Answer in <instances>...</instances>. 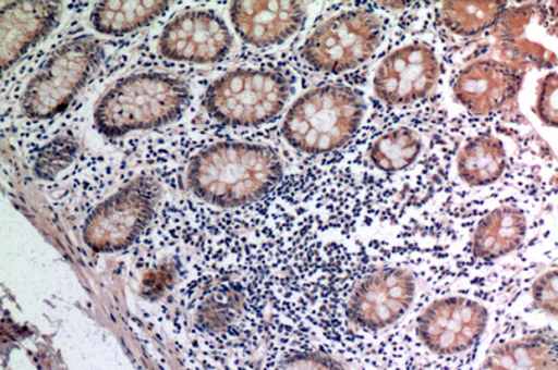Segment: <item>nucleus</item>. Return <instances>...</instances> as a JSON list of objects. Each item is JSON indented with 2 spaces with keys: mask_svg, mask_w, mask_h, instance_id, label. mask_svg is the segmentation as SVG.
<instances>
[{
  "mask_svg": "<svg viewBox=\"0 0 558 370\" xmlns=\"http://www.w3.org/2000/svg\"><path fill=\"white\" fill-rule=\"evenodd\" d=\"M276 152L260 144L223 141L191 159V193L219 208H240L270 193L281 178Z\"/></svg>",
  "mask_w": 558,
  "mask_h": 370,
  "instance_id": "1",
  "label": "nucleus"
},
{
  "mask_svg": "<svg viewBox=\"0 0 558 370\" xmlns=\"http://www.w3.org/2000/svg\"><path fill=\"white\" fill-rule=\"evenodd\" d=\"M190 104L183 81L165 74H140L119 81L96 108L95 122L106 136H123L179 120Z\"/></svg>",
  "mask_w": 558,
  "mask_h": 370,
  "instance_id": "2",
  "label": "nucleus"
},
{
  "mask_svg": "<svg viewBox=\"0 0 558 370\" xmlns=\"http://www.w3.org/2000/svg\"><path fill=\"white\" fill-rule=\"evenodd\" d=\"M363 116V100L353 89L319 86L294 102L283 121L282 135L298 151L330 152L355 136Z\"/></svg>",
  "mask_w": 558,
  "mask_h": 370,
  "instance_id": "3",
  "label": "nucleus"
},
{
  "mask_svg": "<svg viewBox=\"0 0 558 370\" xmlns=\"http://www.w3.org/2000/svg\"><path fill=\"white\" fill-rule=\"evenodd\" d=\"M291 86L270 71L236 70L217 79L205 95V110L229 126H258L287 106Z\"/></svg>",
  "mask_w": 558,
  "mask_h": 370,
  "instance_id": "4",
  "label": "nucleus"
},
{
  "mask_svg": "<svg viewBox=\"0 0 558 370\" xmlns=\"http://www.w3.org/2000/svg\"><path fill=\"white\" fill-rule=\"evenodd\" d=\"M100 40L81 36L61 46L29 82L23 99L31 120H49L63 111L101 63Z\"/></svg>",
  "mask_w": 558,
  "mask_h": 370,
  "instance_id": "5",
  "label": "nucleus"
},
{
  "mask_svg": "<svg viewBox=\"0 0 558 370\" xmlns=\"http://www.w3.org/2000/svg\"><path fill=\"white\" fill-rule=\"evenodd\" d=\"M159 187L140 176L93 210L84 225V240L98 254L129 248L146 230L157 208Z\"/></svg>",
  "mask_w": 558,
  "mask_h": 370,
  "instance_id": "6",
  "label": "nucleus"
},
{
  "mask_svg": "<svg viewBox=\"0 0 558 370\" xmlns=\"http://www.w3.org/2000/svg\"><path fill=\"white\" fill-rule=\"evenodd\" d=\"M380 38L379 17L366 10H353L336 15L315 30L304 44L302 54L315 71L342 74L365 63Z\"/></svg>",
  "mask_w": 558,
  "mask_h": 370,
  "instance_id": "7",
  "label": "nucleus"
},
{
  "mask_svg": "<svg viewBox=\"0 0 558 370\" xmlns=\"http://www.w3.org/2000/svg\"><path fill=\"white\" fill-rule=\"evenodd\" d=\"M415 292V278L410 271H375L355 286L345 306V313L354 325L368 331H379L405 316Z\"/></svg>",
  "mask_w": 558,
  "mask_h": 370,
  "instance_id": "8",
  "label": "nucleus"
},
{
  "mask_svg": "<svg viewBox=\"0 0 558 370\" xmlns=\"http://www.w3.org/2000/svg\"><path fill=\"white\" fill-rule=\"evenodd\" d=\"M488 311L466 297H447L433 303L417 321L418 338L436 354L451 356L466 351L488 325Z\"/></svg>",
  "mask_w": 558,
  "mask_h": 370,
  "instance_id": "9",
  "label": "nucleus"
},
{
  "mask_svg": "<svg viewBox=\"0 0 558 370\" xmlns=\"http://www.w3.org/2000/svg\"><path fill=\"white\" fill-rule=\"evenodd\" d=\"M231 48L232 35L223 20L199 10L178 15L159 38L161 54L180 63H217Z\"/></svg>",
  "mask_w": 558,
  "mask_h": 370,
  "instance_id": "10",
  "label": "nucleus"
},
{
  "mask_svg": "<svg viewBox=\"0 0 558 370\" xmlns=\"http://www.w3.org/2000/svg\"><path fill=\"white\" fill-rule=\"evenodd\" d=\"M438 63L423 45L405 46L381 61L375 75V91L390 106H405L426 97L436 86Z\"/></svg>",
  "mask_w": 558,
  "mask_h": 370,
  "instance_id": "11",
  "label": "nucleus"
},
{
  "mask_svg": "<svg viewBox=\"0 0 558 370\" xmlns=\"http://www.w3.org/2000/svg\"><path fill=\"white\" fill-rule=\"evenodd\" d=\"M523 78L520 66L488 59L475 61L459 74L454 97L474 114H489L514 99Z\"/></svg>",
  "mask_w": 558,
  "mask_h": 370,
  "instance_id": "12",
  "label": "nucleus"
},
{
  "mask_svg": "<svg viewBox=\"0 0 558 370\" xmlns=\"http://www.w3.org/2000/svg\"><path fill=\"white\" fill-rule=\"evenodd\" d=\"M230 15L245 42L265 48L296 34L306 20V9L299 2H235Z\"/></svg>",
  "mask_w": 558,
  "mask_h": 370,
  "instance_id": "13",
  "label": "nucleus"
},
{
  "mask_svg": "<svg viewBox=\"0 0 558 370\" xmlns=\"http://www.w3.org/2000/svg\"><path fill=\"white\" fill-rule=\"evenodd\" d=\"M56 2H14L2 8V70L17 63L59 20Z\"/></svg>",
  "mask_w": 558,
  "mask_h": 370,
  "instance_id": "14",
  "label": "nucleus"
},
{
  "mask_svg": "<svg viewBox=\"0 0 558 370\" xmlns=\"http://www.w3.org/2000/svg\"><path fill=\"white\" fill-rule=\"evenodd\" d=\"M526 219L523 210L502 207L485 215L475 230L474 255L484 260H494L511 254L523 245Z\"/></svg>",
  "mask_w": 558,
  "mask_h": 370,
  "instance_id": "15",
  "label": "nucleus"
},
{
  "mask_svg": "<svg viewBox=\"0 0 558 370\" xmlns=\"http://www.w3.org/2000/svg\"><path fill=\"white\" fill-rule=\"evenodd\" d=\"M244 313V300L235 289L227 285H217L208 289L193 308V323L203 335L227 341L240 329Z\"/></svg>",
  "mask_w": 558,
  "mask_h": 370,
  "instance_id": "16",
  "label": "nucleus"
},
{
  "mask_svg": "<svg viewBox=\"0 0 558 370\" xmlns=\"http://www.w3.org/2000/svg\"><path fill=\"white\" fill-rule=\"evenodd\" d=\"M484 368L557 369L556 336L542 333L496 347L485 359Z\"/></svg>",
  "mask_w": 558,
  "mask_h": 370,
  "instance_id": "17",
  "label": "nucleus"
},
{
  "mask_svg": "<svg viewBox=\"0 0 558 370\" xmlns=\"http://www.w3.org/2000/svg\"><path fill=\"white\" fill-rule=\"evenodd\" d=\"M506 151L498 138L480 136L464 144L458 156V173L472 187L489 185L502 176Z\"/></svg>",
  "mask_w": 558,
  "mask_h": 370,
  "instance_id": "18",
  "label": "nucleus"
},
{
  "mask_svg": "<svg viewBox=\"0 0 558 370\" xmlns=\"http://www.w3.org/2000/svg\"><path fill=\"white\" fill-rule=\"evenodd\" d=\"M168 8V2H101L92 14V23L100 34L125 35L151 24Z\"/></svg>",
  "mask_w": 558,
  "mask_h": 370,
  "instance_id": "19",
  "label": "nucleus"
},
{
  "mask_svg": "<svg viewBox=\"0 0 558 370\" xmlns=\"http://www.w3.org/2000/svg\"><path fill=\"white\" fill-rule=\"evenodd\" d=\"M423 150L422 138L411 128H396L374 143L371 161L384 172H398L416 161Z\"/></svg>",
  "mask_w": 558,
  "mask_h": 370,
  "instance_id": "20",
  "label": "nucleus"
},
{
  "mask_svg": "<svg viewBox=\"0 0 558 370\" xmlns=\"http://www.w3.org/2000/svg\"><path fill=\"white\" fill-rule=\"evenodd\" d=\"M505 8L506 2H448L441 9V18L453 34L472 36L498 22Z\"/></svg>",
  "mask_w": 558,
  "mask_h": 370,
  "instance_id": "21",
  "label": "nucleus"
},
{
  "mask_svg": "<svg viewBox=\"0 0 558 370\" xmlns=\"http://www.w3.org/2000/svg\"><path fill=\"white\" fill-rule=\"evenodd\" d=\"M77 146L71 138H57L39 151L35 161V173L40 178H53L74 161Z\"/></svg>",
  "mask_w": 558,
  "mask_h": 370,
  "instance_id": "22",
  "label": "nucleus"
},
{
  "mask_svg": "<svg viewBox=\"0 0 558 370\" xmlns=\"http://www.w3.org/2000/svg\"><path fill=\"white\" fill-rule=\"evenodd\" d=\"M536 114L545 125L557 127V74L542 79L536 97Z\"/></svg>",
  "mask_w": 558,
  "mask_h": 370,
  "instance_id": "23",
  "label": "nucleus"
},
{
  "mask_svg": "<svg viewBox=\"0 0 558 370\" xmlns=\"http://www.w3.org/2000/svg\"><path fill=\"white\" fill-rule=\"evenodd\" d=\"M532 297L535 305L557 318V271L551 270L537 278L534 287H532Z\"/></svg>",
  "mask_w": 558,
  "mask_h": 370,
  "instance_id": "24",
  "label": "nucleus"
}]
</instances>
